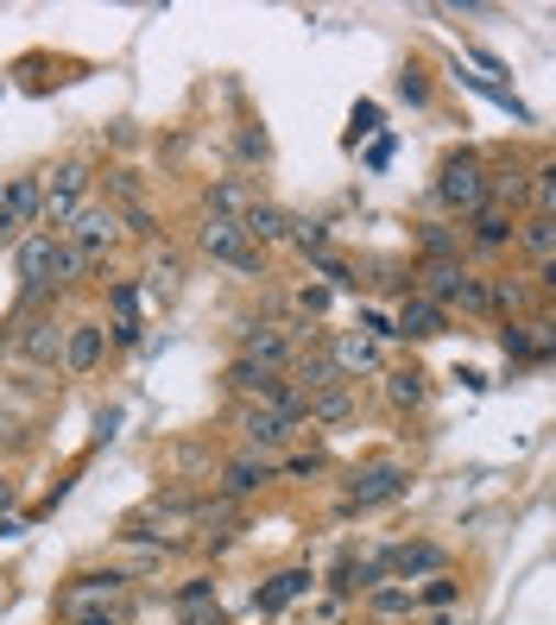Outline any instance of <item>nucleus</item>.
I'll list each match as a JSON object with an SVG mask.
<instances>
[{
	"instance_id": "obj_1",
	"label": "nucleus",
	"mask_w": 556,
	"mask_h": 625,
	"mask_svg": "<svg viewBox=\"0 0 556 625\" xmlns=\"http://www.w3.org/2000/svg\"><path fill=\"white\" fill-rule=\"evenodd\" d=\"M404 480H411V468L404 461H367V468H354L348 487H342V518H354V512H374V505H392L404 493Z\"/></svg>"
},
{
	"instance_id": "obj_2",
	"label": "nucleus",
	"mask_w": 556,
	"mask_h": 625,
	"mask_svg": "<svg viewBox=\"0 0 556 625\" xmlns=\"http://www.w3.org/2000/svg\"><path fill=\"white\" fill-rule=\"evenodd\" d=\"M374 556L386 569V581H399V588H424L430 576H449V550L430 544V537H404V544H386Z\"/></svg>"
},
{
	"instance_id": "obj_3",
	"label": "nucleus",
	"mask_w": 556,
	"mask_h": 625,
	"mask_svg": "<svg viewBox=\"0 0 556 625\" xmlns=\"http://www.w3.org/2000/svg\"><path fill=\"white\" fill-rule=\"evenodd\" d=\"M197 247L215 259V266H227V272L241 278H259L266 272V253L253 247L247 234H241V222H222V215H209V222L197 227Z\"/></svg>"
},
{
	"instance_id": "obj_4",
	"label": "nucleus",
	"mask_w": 556,
	"mask_h": 625,
	"mask_svg": "<svg viewBox=\"0 0 556 625\" xmlns=\"http://www.w3.org/2000/svg\"><path fill=\"white\" fill-rule=\"evenodd\" d=\"M126 601V576L121 569H82V576L57 594V620L76 625L82 613H101V606H121Z\"/></svg>"
},
{
	"instance_id": "obj_5",
	"label": "nucleus",
	"mask_w": 556,
	"mask_h": 625,
	"mask_svg": "<svg viewBox=\"0 0 556 625\" xmlns=\"http://www.w3.org/2000/svg\"><path fill=\"white\" fill-rule=\"evenodd\" d=\"M436 197L449 202V209H462V215L487 209V165H480L475 152H455V158H443V171H436Z\"/></svg>"
},
{
	"instance_id": "obj_6",
	"label": "nucleus",
	"mask_w": 556,
	"mask_h": 625,
	"mask_svg": "<svg viewBox=\"0 0 556 625\" xmlns=\"http://www.w3.org/2000/svg\"><path fill=\"white\" fill-rule=\"evenodd\" d=\"M64 328L70 323H57V310H25V323L13 328V348L32 360V367H57V354H64Z\"/></svg>"
},
{
	"instance_id": "obj_7",
	"label": "nucleus",
	"mask_w": 556,
	"mask_h": 625,
	"mask_svg": "<svg viewBox=\"0 0 556 625\" xmlns=\"http://www.w3.org/2000/svg\"><path fill=\"white\" fill-rule=\"evenodd\" d=\"M82 183H89L82 165H64V171L45 183V222H51V234H64V227L82 215Z\"/></svg>"
},
{
	"instance_id": "obj_8",
	"label": "nucleus",
	"mask_w": 556,
	"mask_h": 625,
	"mask_svg": "<svg viewBox=\"0 0 556 625\" xmlns=\"http://www.w3.org/2000/svg\"><path fill=\"white\" fill-rule=\"evenodd\" d=\"M101 354H108V328L101 323H70L64 328V354H57V360H64L70 379H89L101 367Z\"/></svg>"
},
{
	"instance_id": "obj_9",
	"label": "nucleus",
	"mask_w": 556,
	"mask_h": 625,
	"mask_svg": "<svg viewBox=\"0 0 556 625\" xmlns=\"http://www.w3.org/2000/svg\"><path fill=\"white\" fill-rule=\"evenodd\" d=\"M329 367H335V379L379 373V342H374V335H360V328H348V335H335V342H329Z\"/></svg>"
},
{
	"instance_id": "obj_10",
	"label": "nucleus",
	"mask_w": 556,
	"mask_h": 625,
	"mask_svg": "<svg viewBox=\"0 0 556 625\" xmlns=\"http://www.w3.org/2000/svg\"><path fill=\"white\" fill-rule=\"evenodd\" d=\"M38 215H45V190H38L32 177H20V183L0 197V241H20Z\"/></svg>"
},
{
	"instance_id": "obj_11",
	"label": "nucleus",
	"mask_w": 556,
	"mask_h": 625,
	"mask_svg": "<svg viewBox=\"0 0 556 625\" xmlns=\"http://www.w3.org/2000/svg\"><path fill=\"white\" fill-rule=\"evenodd\" d=\"M291 417H278V411H266V404H247V411H241V443H247L253 455H259V461H266V449H285V443H291Z\"/></svg>"
},
{
	"instance_id": "obj_12",
	"label": "nucleus",
	"mask_w": 556,
	"mask_h": 625,
	"mask_svg": "<svg viewBox=\"0 0 556 625\" xmlns=\"http://www.w3.org/2000/svg\"><path fill=\"white\" fill-rule=\"evenodd\" d=\"M310 588H316V576H310V569H278L266 588H253V601H247V606L259 613V620H273V613H285L291 601H303Z\"/></svg>"
},
{
	"instance_id": "obj_13",
	"label": "nucleus",
	"mask_w": 556,
	"mask_h": 625,
	"mask_svg": "<svg viewBox=\"0 0 556 625\" xmlns=\"http://www.w3.org/2000/svg\"><path fill=\"white\" fill-rule=\"evenodd\" d=\"M241 360L266 367V373H278V367H291V335H285V328H273V323L241 328Z\"/></svg>"
},
{
	"instance_id": "obj_14",
	"label": "nucleus",
	"mask_w": 556,
	"mask_h": 625,
	"mask_svg": "<svg viewBox=\"0 0 556 625\" xmlns=\"http://www.w3.org/2000/svg\"><path fill=\"white\" fill-rule=\"evenodd\" d=\"M114 234H121V215H114V209H82V215L64 227V241H70L82 259H89V253H101V247H114Z\"/></svg>"
},
{
	"instance_id": "obj_15",
	"label": "nucleus",
	"mask_w": 556,
	"mask_h": 625,
	"mask_svg": "<svg viewBox=\"0 0 556 625\" xmlns=\"http://www.w3.org/2000/svg\"><path fill=\"white\" fill-rule=\"evenodd\" d=\"M512 241L537 259V284H556V215H531Z\"/></svg>"
},
{
	"instance_id": "obj_16",
	"label": "nucleus",
	"mask_w": 556,
	"mask_h": 625,
	"mask_svg": "<svg viewBox=\"0 0 556 625\" xmlns=\"http://www.w3.org/2000/svg\"><path fill=\"white\" fill-rule=\"evenodd\" d=\"M443 328H449V310H443V303L404 298V310H399V323H392V335H404V342H436Z\"/></svg>"
},
{
	"instance_id": "obj_17",
	"label": "nucleus",
	"mask_w": 556,
	"mask_h": 625,
	"mask_svg": "<svg viewBox=\"0 0 556 625\" xmlns=\"http://www.w3.org/2000/svg\"><path fill=\"white\" fill-rule=\"evenodd\" d=\"M64 234H25L20 241V278H25V298L51 291V253H57Z\"/></svg>"
},
{
	"instance_id": "obj_18",
	"label": "nucleus",
	"mask_w": 556,
	"mask_h": 625,
	"mask_svg": "<svg viewBox=\"0 0 556 625\" xmlns=\"http://www.w3.org/2000/svg\"><path fill=\"white\" fill-rule=\"evenodd\" d=\"M512 234H519V222H512L505 209H493V202L468 215V247H475V253H505V247H512Z\"/></svg>"
},
{
	"instance_id": "obj_19",
	"label": "nucleus",
	"mask_w": 556,
	"mask_h": 625,
	"mask_svg": "<svg viewBox=\"0 0 556 625\" xmlns=\"http://www.w3.org/2000/svg\"><path fill=\"white\" fill-rule=\"evenodd\" d=\"M379 581H386L379 556H342V562H335V576H329V594L342 601V594H367V588H379Z\"/></svg>"
},
{
	"instance_id": "obj_20",
	"label": "nucleus",
	"mask_w": 556,
	"mask_h": 625,
	"mask_svg": "<svg viewBox=\"0 0 556 625\" xmlns=\"http://www.w3.org/2000/svg\"><path fill=\"white\" fill-rule=\"evenodd\" d=\"M266 480H273V468H266L259 455H234V461L222 468V500H234V505H241L247 493H259Z\"/></svg>"
},
{
	"instance_id": "obj_21",
	"label": "nucleus",
	"mask_w": 556,
	"mask_h": 625,
	"mask_svg": "<svg viewBox=\"0 0 556 625\" xmlns=\"http://www.w3.org/2000/svg\"><path fill=\"white\" fill-rule=\"evenodd\" d=\"M241 234H247L259 253H266V241H285V234H291V222L278 215L273 202H247V209H241Z\"/></svg>"
},
{
	"instance_id": "obj_22",
	"label": "nucleus",
	"mask_w": 556,
	"mask_h": 625,
	"mask_svg": "<svg viewBox=\"0 0 556 625\" xmlns=\"http://www.w3.org/2000/svg\"><path fill=\"white\" fill-rule=\"evenodd\" d=\"M348 411H354L348 386H323V392L303 399V424H348Z\"/></svg>"
},
{
	"instance_id": "obj_23",
	"label": "nucleus",
	"mask_w": 556,
	"mask_h": 625,
	"mask_svg": "<svg viewBox=\"0 0 556 625\" xmlns=\"http://www.w3.org/2000/svg\"><path fill=\"white\" fill-rule=\"evenodd\" d=\"M367 613H374V620H411V613H418V588L379 581V588H367Z\"/></svg>"
},
{
	"instance_id": "obj_24",
	"label": "nucleus",
	"mask_w": 556,
	"mask_h": 625,
	"mask_svg": "<svg viewBox=\"0 0 556 625\" xmlns=\"http://www.w3.org/2000/svg\"><path fill=\"white\" fill-rule=\"evenodd\" d=\"M108 310H114V342L133 348V342H140V291H133V284H114V291H108Z\"/></svg>"
},
{
	"instance_id": "obj_25",
	"label": "nucleus",
	"mask_w": 556,
	"mask_h": 625,
	"mask_svg": "<svg viewBox=\"0 0 556 625\" xmlns=\"http://www.w3.org/2000/svg\"><path fill=\"white\" fill-rule=\"evenodd\" d=\"M424 392H430V379L418 373V367H392V373H386V404H392V411H418Z\"/></svg>"
},
{
	"instance_id": "obj_26",
	"label": "nucleus",
	"mask_w": 556,
	"mask_h": 625,
	"mask_svg": "<svg viewBox=\"0 0 556 625\" xmlns=\"http://www.w3.org/2000/svg\"><path fill=\"white\" fill-rule=\"evenodd\" d=\"M418 247H424V266H436V259H455V227H443V222H424L418 227Z\"/></svg>"
},
{
	"instance_id": "obj_27",
	"label": "nucleus",
	"mask_w": 556,
	"mask_h": 625,
	"mask_svg": "<svg viewBox=\"0 0 556 625\" xmlns=\"http://www.w3.org/2000/svg\"><path fill=\"white\" fill-rule=\"evenodd\" d=\"M171 606H177V620H197V613H209L215 606V581H184L171 594Z\"/></svg>"
},
{
	"instance_id": "obj_28",
	"label": "nucleus",
	"mask_w": 556,
	"mask_h": 625,
	"mask_svg": "<svg viewBox=\"0 0 556 625\" xmlns=\"http://www.w3.org/2000/svg\"><path fill=\"white\" fill-rule=\"evenodd\" d=\"M455 284H462V266H455V259H436V266H424V298H430V303H449Z\"/></svg>"
},
{
	"instance_id": "obj_29",
	"label": "nucleus",
	"mask_w": 556,
	"mask_h": 625,
	"mask_svg": "<svg viewBox=\"0 0 556 625\" xmlns=\"http://www.w3.org/2000/svg\"><path fill=\"white\" fill-rule=\"evenodd\" d=\"M525 303H531V291L519 284V278H493V284H487V310H505V316H519Z\"/></svg>"
},
{
	"instance_id": "obj_30",
	"label": "nucleus",
	"mask_w": 556,
	"mask_h": 625,
	"mask_svg": "<svg viewBox=\"0 0 556 625\" xmlns=\"http://www.w3.org/2000/svg\"><path fill=\"white\" fill-rule=\"evenodd\" d=\"M82 272H89V259H82L70 241H57V253H51V291H57V284H70V278H82Z\"/></svg>"
},
{
	"instance_id": "obj_31",
	"label": "nucleus",
	"mask_w": 556,
	"mask_h": 625,
	"mask_svg": "<svg viewBox=\"0 0 556 625\" xmlns=\"http://www.w3.org/2000/svg\"><path fill=\"white\" fill-rule=\"evenodd\" d=\"M525 190H531V202H537V215H556V165H537Z\"/></svg>"
},
{
	"instance_id": "obj_32",
	"label": "nucleus",
	"mask_w": 556,
	"mask_h": 625,
	"mask_svg": "<svg viewBox=\"0 0 556 625\" xmlns=\"http://www.w3.org/2000/svg\"><path fill=\"white\" fill-rule=\"evenodd\" d=\"M449 303H462L468 316H487V278H468V272H462V284H455Z\"/></svg>"
},
{
	"instance_id": "obj_33",
	"label": "nucleus",
	"mask_w": 556,
	"mask_h": 625,
	"mask_svg": "<svg viewBox=\"0 0 556 625\" xmlns=\"http://www.w3.org/2000/svg\"><path fill=\"white\" fill-rule=\"evenodd\" d=\"M316 272H323L329 284H342V291H354V284H360V278H354V266H348V259H335V253H316Z\"/></svg>"
},
{
	"instance_id": "obj_34",
	"label": "nucleus",
	"mask_w": 556,
	"mask_h": 625,
	"mask_svg": "<svg viewBox=\"0 0 556 625\" xmlns=\"http://www.w3.org/2000/svg\"><path fill=\"white\" fill-rule=\"evenodd\" d=\"M291 241H298L303 253H329V227L323 222H291Z\"/></svg>"
},
{
	"instance_id": "obj_35",
	"label": "nucleus",
	"mask_w": 556,
	"mask_h": 625,
	"mask_svg": "<svg viewBox=\"0 0 556 625\" xmlns=\"http://www.w3.org/2000/svg\"><path fill=\"white\" fill-rule=\"evenodd\" d=\"M455 601V581L449 576H430L424 588H418V606H449Z\"/></svg>"
},
{
	"instance_id": "obj_36",
	"label": "nucleus",
	"mask_w": 556,
	"mask_h": 625,
	"mask_svg": "<svg viewBox=\"0 0 556 625\" xmlns=\"http://www.w3.org/2000/svg\"><path fill=\"white\" fill-rule=\"evenodd\" d=\"M76 625H126V601L121 606H101V613H82Z\"/></svg>"
},
{
	"instance_id": "obj_37",
	"label": "nucleus",
	"mask_w": 556,
	"mask_h": 625,
	"mask_svg": "<svg viewBox=\"0 0 556 625\" xmlns=\"http://www.w3.org/2000/svg\"><path fill=\"white\" fill-rule=\"evenodd\" d=\"M285 475H323V455H291Z\"/></svg>"
},
{
	"instance_id": "obj_38",
	"label": "nucleus",
	"mask_w": 556,
	"mask_h": 625,
	"mask_svg": "<svg viewBox=\"0 0 556 625\" xmlns=\"http://www.w3.org/2000/svg\"><path fill=\"white\" fill-rule=\"evenodd\" d=\"M399 96H404V101H424V96H430V89H424V76H418V70H404V76H399Z\"/></svg>"
},
{
	"instance_id": "obj_39",
	"label": "nucleus",
	"mask_w": 556,
	"mask_h": 625,
	"mask_svg": "<svg viewBox=\"0 0 556 625\" xmlns=\"http://www.w3.org/2000/svg\"><path fill=\"white\" fill-rule=\"evenodd\" d=\"M114 197H121V202H140V177L121 171V177H114Z\"/></svg>"
},
{
	"instance_id": "obj_40",
	"label": "nucleus",
	"mask_w": 556,
	"mask_h": 625,
	"mask_svg": "<svg viewBox=\"0 0 556 625\" xmlns=\"http://www.w3.org/2000/svg\"><path fill=\"white\" fill-rule=\"evenodd\" d=\"M323 303H329V291H298V310H310V316H323Z\"/></svg>"
},
{
	"instance_id": "obj_41",
	"label": "nucleus",
	"mask_w": 556,
	"mask_h": 625,
	"mask_svg": "<svg viewBox=\"0 0 556 625\" xmlns=\"http://www.w3.org/2000/svg\"><path fill=\"white\" fill-rule=\"evenodd\" d=\"M379 126V108H354V133H374Z\"/></svg>"
},
{
	"instance_id": "obj_42",
	"label": "nucleus",
	"mask_w": 556,
	"mask_h": 625,
	"mask_svg": "<svg viewBox=\"0 0 556 625\" xmlns=\"http://www.w3.org/2000/svg\"><path fill=\"white\" fill-rule=\"evenodd\" d=\"M20 531H25V525L13 518V512H0V537H20Z\"/></svg>"
},
{
	"instance_id": "obj_43",
	"label": "nucleus",
	"mask_w": 556,
	"mask_h": 625,
	"mask_svg": "<svg viewBox=\"0 0 556 625\" xmlns=\"http://www.w3.org/2000/svg\"><path fill=\"white\" fill-rule=\"evenodd\" d=\"M184 625H227V620L215 613V606H209V613H197V620H184Z\"/></svg>"
},
{
	"instance_id": "obj_44",
	"label": "nucleus",
	"mask_w": 556,
	"mask_h": 625,
	"mask_svg": "<svg viewBox=\"0 0 556 625\" xmlns=\"http://www.w3.org/2000/svg\"><path fill=\"white\" fill-rule=\"evenodd\" d=\"M7 505H13V480L0 475V512H7Z\"/></svg>"
}]
</instances>
